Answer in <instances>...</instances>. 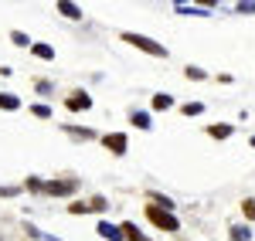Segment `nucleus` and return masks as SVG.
I'll list each match as a JSON object with an SVG mask.
<instances>
[{"instance_id":"nucleus-1","label":"nucleus","mask_w":255,"mask_h":241,"mask_svg":"<svg viewBox=\"0 0 255 241\" xmlns=\"http://www.w3.org/2000/svg\"><path fill=\"white\" fill-rule=\"evenodd\" d=\"M146 218H150V224H157L160 231H177V228H180L177 218H174V211H163L157 204H146Z\"/></svg>"},{"instance_id":"nucleus-2","label":"nucleus","mask_w":255,"mask_h":241,"mask_svg":"<svg viewBox=\"0 0 255 241\" xmlns=\"http://www.w3.org/2000/svg\"><path fill=\"white\" fill-rule=\"evenodd\" d=\"M123 41H126V44H136L139 51H146V55L167 58V48H163L160 41H150V38H143V34H133V31H129V34H123Z\"/></svg>"},{"instance_id":"nucleus-3","label":"nucleus","mask_w":255,"mask_h":241,"mask_svg":"<svg viewBox=\"0 0 255 241\" xmlns=\"http://www.w3.org/2000/svg\"><path fill=\"white\" fill-rule=\"evenodd\" d=\"M102 146H106L113 157H123V153L129 150V136H126V133H106V136H102Z\"/></svg>"},{"instance_id":"nucleus-4","label":"nucleus","mask_w":255,"mask_h":241,"mask_svg":"<svg viewBox=\"0 0 255 241\" xmlns=\"http://www.w3.org/2000/svg\"><path fill=\"white\" fill-rule=\"evenodd\" d=\"M41 194H48V197H68V194H75V180H48V183H41Z\"/></svg>"},{"instance_id":"nucleus-5","label":"nucleus","mask_w":255,"mask_h":241,"mask_svg":"<svg viewBox=\"0 0 255 241\" xmlns=\"http://www.w3.org/2000/svg\"><path fill=\"white\" fill-rule=\"evenodd\" d=\"M65 105H68L72 112H85V109H92V95H89V92H82V88H75V92L65 99Z\"/></svg>"},{"instance_id":"nucleus-6","label":"nucleus","mask_w":255,"mask_h":241,"mask_svg":"<svg viewBox=\"0 0 255 241\" xmlns=\"http://www.w3.org/2000/svg\"><path fill=\"white\" fill-rule=\"evenodd\" d=\"M96 231H99V235H102L106 241H123V228H113V224H106V221L99 224Z\"/></svg>"},{"instance_id":"nucleus-7","label":"nucleus","mask_w":255,"mask_h":241,"mask_svg":"<svg viewBox=\"0 0 255 241\" xmlns=\"http://www.w3.org/2000/svg\"><path fill=\"white\" fill-rule=\"evenodd\" d=\"M123 238H129V241H150V238H146V235L136 228V224H129V221L123 224Z\"/></svg>"},{"instance_id":"nucleus-8","label":"nucleus","mask_w":255,"mask_h":241,"mask_svg":"<svg viewBox=\"0 0 255 241\" xmlns=\"http://www.w3.org/2000/svg\"><path fill=\"white\" fill-rule=\"evenodd\" d=\"M31 51H34V58H55V48L51 44H44V41H38V44H31Z\"/></svg>"},{"instance_id":"nucleus-9","label":"nucleus","mask_w":255,"mask_h":241,"mask_svg":"<svg viewBox=\"0 0 255 241\" xmlns=\"http://www.w3.org/2000/svg\"><path fill=\"white\" fill-rule=\"evenodd\" d=\"M208 133H211V140H228V136H232V126H228V122H218Z\"/></svg>"},{"instance_id":"nucleus-10","label":"nucleus","mask_w":255,"mask_h":241,"mask_svg":"<svg viewBox=\"0 0 255 241\" xmlns=\"http://www.w3.org/2000/svg\"><path fill=\"white\" fill-rule=\"evenodd\" d=\"M58 14H61V17H75V20L82 17V10L75 7V3H68V0H61V3H58Z\"/></svg>"},{"instance_id":"nucleus-11","label":"nucleus","mask_w":255,"mask_h":241,"mask_svg":"<svg viewBox=\"0 0 255 241\" xmlns=\"http://www.w3.org/2000/svg\"><path fill=\"white\" fill-rule=\"evenodd\" d=\"M129 119H133V126H136V129H150V126H153V119H150L146 112H133Z\"/></svg>"},{"instance_id":"nucleus-12","label":"nucleus","mask_w":255,"mask_h":241,"mask_svg":"<svg viewBox=\"0 0 255 241\" xmlns=\"http://www.w3.org/2000/svg\"><path fill=\"white\" fill-rule=\"evenodd\" d=\"M0 109L14 112V109H20V99H17V95H0Z\"/></svg>"},{"instance_id":"nucleus-13","label":"nucleus","mask_w":255,"mask_h":241,"mask_svg":"<svg viewBox=\"0 0 255 241\" xmlns=\"http://www.w3.org/2000/svg\"><path fill=\"white\" fill-rule=\"evenodd\" d=\"M228 235H232V241H249V238H252V231H249V228H238V224L228 231Z\"/></svg>"},{"instance_id":"nucleus-14","label":"nucleus","mask_w":255,"mask_h":241,"mask_svg":"<svg viewBox=\"0 0 255 241\" xmlns=\"http://www.w3.org/2000/svg\"><path fill=\"white\" fill-rule=\"evenodd\" d=\"M65 133H72V136H79V140H92V136H96L92 129H75V126H65Z\"/></svg>"},{"instance_id":"nucleus-15","label":"nucleus","mask_w":255,"mask_h":241,"mask_svg":"<svg viewBox=\"0 0 255 241\" xmlns=\"http://www.w3.org/2000/svg\"><path fill=\"white\" fill-rule=\"evenodd\" d=\"M10 41H14L17 48H31V38H27L24 31H14V34H10Z\"/></svg>"},{"instance_id":"nucleus-16","label":"nucleus","mask_w":255,"mask_h":241,"mask_svg":"<svg viewBox=\"0 0 255 241\" xmlns=\"http://www.w3.org/2000/svg\"><path fill=\"white\" fill-rule=\"evenodd\" d=\"M170 105H174L170 95H153V109H170Z\"/></svg>"},{"instance_id":"nucleus-17","label":"nucleus","mask_w":255,"mask_h":241,"mask_svg":"<svg viewBox=\"0 0 255 241\" xmlns=\"http://www.w3.org/2000/svg\"><path fill=\"white\" fill-rule=\"evenodd\" d=\"M242 211H245V218H249V221H255V201H252V197H245V201H242Z\"/></svg>"},{"instance_id":"nucleus-18","label":"nucleus","mask_w":255,"mask_h":241,"mask_svg":"<svg viewBox=\"0 0 255 241\" xmlns=\"http://www.w3.org/2000/svg\"><path fill=\"white\" fill-rule=\"evenodd\" d=\"M31 112H34V116H38V119H48V116H51V105H31Z\"/></svg>"},{"instance_id":"nucleus-19","label":"nucleus","mask_w":255,"mask_h":241,"mask_svg":"<svg viewBox=\"0 0 255 241\" xmlns=\"http://www.w3.org/2000/svg\"><path fill=\"white\" fill-rule=\"evenodd\" d=\"M68 211H72V214H85V211H89V201H72Z\"/></svg>"},{"instance_id":"nucleus-20","label":"nucleus","mask_w":255,"mask_h":241,"mask_svg":"<svg viewBox=\"0 0 255 241\" xmlns=\"http://www.w3.org/2000/svg\"><path fill=\"white\" fill-rule=\"evenodd\" d=\"M153 204L163 207V211H170V207H174V201H170V197H163V194H153Z\"/></svg>"},{"instance_id":"nucleus-21","label":"nucleus","mask_w":255,"mask_h":241,"mask_svg":"<svg viewBox=\"0 0 255 241\" xmlns=\"http://www.w3.org/2000/svg\"><path fill=\"white\" fill-rule=\"evenodd\" d=\"M106 207H109L106 197H92V201H89V211H106Z\"/></svg>"},{"instance_id":"nucleus-22","label":"nucleus","mask_w":255,"mask_h":241,"mask_svg":"<svg viewBox=\"0 0 255 241\" xmlns=\"http://www.w3.org/2000/svg\"><path fill=\"white\" fill-rule=\"evenodd\" d=\"M197 112H204L201 102H187V105H184V116H197Z\"/></svg>"},{"instance_id":"nucleus-23","label":"nucleus","mask_w":255,"mask_h":241,"mask_svg":"<svg viewBox=\"0 0 255 241\" xmlns=\"http://www.w3.org/2000/svg\"><path fill=\"white\" fill-rule=\"evenodd\" d=\"M252 146H255V136H252Z\"/></svg>"}]
</instances>
